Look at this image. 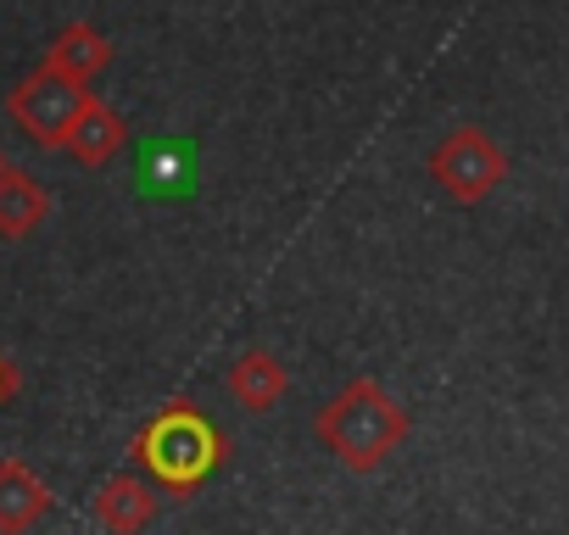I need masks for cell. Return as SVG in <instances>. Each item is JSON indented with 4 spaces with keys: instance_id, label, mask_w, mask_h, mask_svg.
<instances>
[{
    "instance_id": "obj_1",
    "label": "cell",
    "mask_w": 569,
    "mask_h": 535,
    "mask_svg": "<svg viewBox=\"0 0 569 535\" xmlns=\"http://www.w3.org/2000/svg\"><path fill=\"white\" fill-rule=\"evenodd\" d=\"M408 430V407L380 380H352L319 413V441L347 474H375L391 452H402Z\"/></svg>"
},
{
    "instance_id": "obj_2",
    "label": "cell",
    "mask_w": 569,
    "mask_h": 535,
    "mask_svg": "<svg viewBox=\"0 0 569 535\" xmlns=\"http://www.w3.org/2000/svg\"><path fill=\"white\" fill-rule=\"evenodd\" d=\"M129 452H134V463H140L162 491L190 496V491L223 463V430H218L207 413H196L190 402H168L157 418L140 424V435H134Z\"/></svg>"
},
{
    "instance_id": "obj_3",
    "label": "cell",
    "mask_w": 569,
    "mask_h": 535,
    "mask_svg": "<svg viewBox=\"0 0 569 535\" xmlns=\"http://www.w3.org/2000/svg\"><path fill=\"white\" fill-rule=\"evenodd\" d=\"M425 168H430L436 190H441L447 201H458V206H480V201L497 195V184L508 179L502 145H497L486 129H475V123H458V129L430 151Z\"/></svg>"
},
{
    "instance_id": "obj_4",
    "label": "cell",
    "mask_w": 569,
    "mask_h": 535,
    "mask_svg": "<svg viewBox=\"0 0 569 535\" xmlns=\"http://www.w3.org/2000/svg\"><path fill=\"white\" fill-rule=\"evenodd\" d=\"M84 101H90L84 84L68 79V73H57V68L46 62L40 73H29V79L12 90L7 112H12V123H18L29 140H40V145H62L68 129H73V118L84 112Z\"/></svg>"
},
{
    "instance_id": "obj_5",
    "label": "cell",
    "mask_w": 569,
    "mask_h": 535,
    "mask_svg": "<svg viewBox=\"0 0 569 535\" xmlns=\"http://www.w3.org/2000/svg\"><path fill=\"white\" fill-rule=\"evenodd\" d=\"M51 485L23 457H0V535H29L51 513Z\"/></svg>"
},
{
    "instance_id": "obj_6",
    "label": "cell",
    "mask_w": 569,
    "mask_h": 535,
    "mask_svg": "<svg viewBox=\"0 0 569 535\" xmlns=\"http://www.w3.org/2000/svg\"><path fill=\"white\" fill-rule=\"evenodd\" d=\"M157 518V491L140 474H112L96 491V524L107 535H146Z\"/></svg>"
},
{
    "instance_id": "obj_7",
    "label": "cell",
    "mask_w": 569,
    "mask_h": 535,
    "mask_svg": "<svg viewBox=\"0 0 569 535\" xmlns=\"http://www.w3.org/2000/svg\"><path fill=\"white\" fill-rule=\"evenodd\" d=\"M123 140H129L123 118H118L112 107H101V101H84V112L73 118V129H68L62 151H68L79 168H107V162L123 151Z\"/></svg>"
},
{
    "instance_id": "obj_8",
    "label": "cell",
    "mask_w": 569,
    "mask_h": 535,
    "mask_svg": "<svg viewBox=\"0 0 569 535\" xmlns=\"http://www.w3.org/2000/svg\"><path fill=\"white\" fill-rule=\"evenodd\" d=\"M46 218H51V190L34 173H23V168L0 173V234H7V240H29Z\"/></svg>"
},
{
    "instance_id": "obj_9",
    "label": "cell",
    "mask_w": 569,
    "mask_h": 535,
    "mask_svg": "<svg viewBox=\"0 0 569 535\" xmlns=\"http://www.w3.org/2000/svg\"><path fill=\"white\" fill-rule=\"evenodd\" d=\"M284 391H291V374H284V363L273 352H246L234 369H229V396L251 413H268L284 402Z\"/></svg>"
},
{
    "instance_id": "obj_10",
    "label": "cell",
    "mask_w": 569,
    "mask_h": 535,
    "mask_svg": "<svg viewBox=\"0 0 569 535\" xmlns=\"http://www.w3.org/2000/svg\"><path fill=\"white\" fill-rule=\"evenodd\" d=\"M107 62H112V46H107L90 23L62 29V34H57V46H51V68H57V73H68V79H79V84H90Z\"/></svg>"
},
{
    "instance_id": "obj_11",
    "label": "cell",
    "mask_w": 569,
    "mask_h": 535,
    "mask_svg": "<svg viewBox=\"0 0 569 535\" xmlns=\"http://www.w3.org/2000/svg\"><path fill=\"white\" fill-rule=\"evenodd\" d=\"M7 396H18V369L0 357V402H7Z\"/></svg>"
},
{
    "instance_id": "obj_12",
    "label": "cell",
    "mask_w": 569,
    "mask_h": 535,
    "mask_svg": "<svg viewBox=\"0 0 569 535\" xmlns=\"http://www.w3.org/2000/svg\"><path fill=\"white\" fill-rule=\"evenodd\" d=\"M7 168H12V162H7V157H0V173H7Z\"/></svg>"
}]
</instances>
